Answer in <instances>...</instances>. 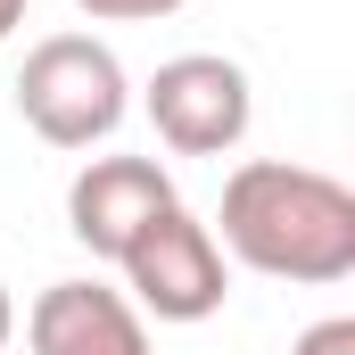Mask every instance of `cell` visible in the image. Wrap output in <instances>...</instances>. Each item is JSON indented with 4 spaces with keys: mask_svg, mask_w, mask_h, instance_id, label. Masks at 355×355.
Segmentation results:
<instances>
[{
    "mask_svg": "<svg viewBox=\"0 0 355 355\" xmlns=\"http://www.w3.org/2000/svg\"><path fill=\"white\" fill-rule=\"evenodd\" d=\"M223 257H240L265 281L331 289L355 272V190L322 166L289 157H248L223 182V215L207 223Z\"/></svg>",
    "mask_w": 355,
    "mask_h": 355,
    "instance_id": "1",
    "label": "cell"
},
{
    "mask_svg": "<svg viewBox=\"0 0 355 355\" xmlns=\"http://www.w3.org/2000/svg\"><path fill=\"white\" fill-rule=\"evenodd\" d=\"M132 83H124V58L99 42V33H50L25 50L17 67V116L50 141V149H91L124 124Z\"/></svg>",
    "mask_w": 355,
    "mask_h": 355,
    "instance_id": "2",
    "label": "cell"
},
{
    "mask_svg": "<svg viewBox=\"0 0 355 355\" xmlns=\"http://www.w3.org/2000/svg\"><path fill=\"white\" fill-rule=\"evenodd\" d=\"M124 297L141 306V314H157V322H207V314H223V297H232V257L215 248V232L190 215V207H166L124 257Z\"/></svg>",
    "mask_w": 355,
    "mask_h": 355,
    "instance_id": "3",
    "label": "cell"
},
{
    "mask_svg": "<svg viewBox=\"0 0 355 355\" xmlns=\"http://www.w3.org/2000/svg\"><path fill=\"white\" fill-rule=\"evenodd\" d=\"M141 107H149V124H157V141L174 157H223L257 124V91L240 75V58H223V50H182V58H166L149 75V91H141Z\"/></svg>",
    "mask_w": 355,
    "mask_h": 355,
    "instance_id": "4",
    "label": "cell"
},
{
    "mask_svg": "<svg viewBox=\"0 0 355 355\" xmlns=\"http://www.w3.org/2000/svg\"><path fill=\"white\" fill-rule=\"evenodd\" d=\"M174 207V174L157 157H91L83 174L67 182V232L83 240L91 257H124L157 215Z\"/></svg>",
    "mask_w": 355,
    "mask_h": 355,
    "instance_id": "5",
    "label": "cell"
},
{
    "mask_svg": "<svg viewBox=\"0 0 355 355\" xmlns=\"http://www.w3.org/2000/svg\"><path fill=\"white\" fill-rule=\"evenodd\" d=\"M33 355H149V322L107 281H50L25 314Z\"/></svg>",
    "mask_w": 355,
    "mask_h": 355,
    "instance_id": "6",
    "label": "cell"
},
{
    "mask_svg": "<svg viewBox=\"0 0 355 355\" xmlns=\"http://www.w3.org/2000/svg\"><path fill=\"white\" fill-rule=\"evenodd\" d=\"M91 25H157V17H174V8H190V0H75Z\"/></svg>",
    "mask_w": 355,
    "mask_h": 355,
    "instance_id": "7",
    "label": "cell"
},
{
    "mask_svg": "<svg viewBox=\"0 0 355 355\" xmlns=\"http://www.w3.org/2000/svg\"><path fill=\"white\" fill-rule=\"evenodd\" d=\"M289 355H355V314H331V322L297 331V347H289Z\"/></svg>",
    "mask_w": 355,
    "mask_h": 355,
    "instance_id": "8",
    "label": "cell"
},
{
    "mask_svg": "<svg viewBox=\"0 0 355 355\" xmlns=\"http://www.w3.org/2000/svg\"><path fill=\"white\" fill-rule=\"evenodd\" d=\"M8 331H17V297H8V281H0V347H8Z\"/></svg>",
    "mask_w": 355,
    "mask_h": 355,
    "instance_id": "9",
    "label": "cell"
},
{
    "mask_svg": "<svg viewBox=\"0 0 355 355\" xmlns=\"http://www.w3.org/2000/svg\"><path fill=\"white\" fill-rule=\"evenodd\" d=\"M17 25H25V0H0V42H8Z\"/></svg>",
    "mask_w": 355,
    "mask_h": 355,
    "instance_id": "10",
    "label": "cell"
}]
</instances>
